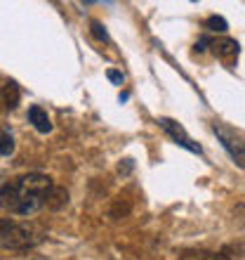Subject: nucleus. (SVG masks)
Returning <instances> with one entry per match:
<instances>
[{"instance_id":"1","label":"nucleus","mask_w":245,"mask_h":260,"mask_svg":"<svg viewBox=\"0 0 245 260\" xmlns=\"http://www.w3.org/2000/svg\"><path fill=\"white\" fill-rule=\"evenodd\" d=\"M52 187H55L52 180L43 173L21 175V178L0 187V208L17 213V215H33L35 211H40L45 206Z\"/></svg>"},{"instance_id":"2","label":"nucleus","mask_w":245,"mask_h":260,"mask_svg":"<svg viewBox=\"0 0 245 260\" xmlns=\"http://www.w3.org/2000/svg\"><path fill=\"white\" fill-rule=\"evenodd\" d=\"M38 234H35V227L33 225H19V222H14L12 232L7 234V239L0 244V246L5 248H14V251H24V248H31L38 244Z\"/></svg>"},{"instance_id":"3","label":"nucleus","mask_w":245,"mask_h":260,"mask_svg":"<svg viewBox=\"0 0 245 260\" xmlns=\"http://www.w3.org/2000/svg\"><path fill=\"white\" fill-rule=\"evenodd\" d=\"M215 133L222 140L224 149L231 154V158L238 166H243V137L236 133L233 128H226V125H215Z\"/></svg>"},{"instance_id":"4","label":"nucleus","mask_w":245,"mask_h":260,"mask_svg":"<svg viewBox=\"0 0 245 260\" xmlns=\"http://www.w3.org/2000/svg\"><path fill=\"white\" fill-rule=\"evenodd\" d=\"M158 123L163 125V130H165V133H168V135H170L177 144L186 147V149L193 151V154H200V144L193 142V140H191V137L186 135V130H184L182 125L177 123V121H172V118H158Z\"/></svg>"},{"instance_id":"5","label":"nucleus","mask_w":245,"mask_h":260,"mask_svg":"<svg viewBox=\"0 0 245 260\" xmlns=\"http://www.w3.org/2000/svg\"><path fill=\"white\" fill-rule=\"evenodd\" d=\"M210 45L215 50V55L224 62H233L238 57V43L233 38H217V41H210Z\"/></svg>"},{"instance_id":"6","label":"nucleus","mask_w":245,"mask_h":260,"mask_svg":"<svg viewBox=\"0 0 245 260\" xmlns=\"http://www.w3.org/2000/svg\"><path fill=\"white\" fill-rule=\"evenodd\" d=\"M28 121L33 123V128L38 133H50L52 130V121H50L48 111L43 109V107H31L28 109Z\"/></svg>"},{"instance_id":"7","label":"nucleus","mask_w":245,"mask_h":260,"mask_svg":"<svg viewBox=\"0 0 245 260\" xmlns=\"http://www.w3.org/2000/svg\"><path fill=\"white\" fill-rule=\"evenodd\" d=\"M19 88H17V83H7L5 88H3V92H0V107H5L7 111H14L17 107H19Z\"/></svg>"},{"instance_id":"8","label":"nucleus","mask_w":245,"mask_h":260,"mask_svg":"<svg viewBox=\"0 0 245 260\" xmlns=\"http://www.w3.org/2000/svg\"><path fill=\"white\" fill-rule=\"evenodd\" d=\"M66 201H68V192H66V189H61V187H52V189H50V194H48L45 206H48V208H52V211H59Z\"/></svg>"},{"instance_id":"9","label":"nucleus","mask_w":245,"mask_h":260,"mask_svg":"<svg viewBox=\"0 0 245 260\" xmlns=\"http://www.w3.org/2000/svg\"><path fill=\"white\" fill-rule=\"evenodd\" d=\"M0 154H3V156L14 154V137L10 135L5 128H0Z\"/></svg>"},{"instance_id":"10","label":"nucleus","mask_w":245,"mask_h":260,"mask_svg":"<svg viewBox=\"0 0 245 260\" xmlns=\"http://www.w3.org/2000/svg\"><path fill=\"white\" fill-rule=\"evenodd\" d=\"M208 28H210V31H219V34H222V31H226V21L222 19V17H210V19H208Z\"/></svg>"},{"instance_id":"11","label":"nucleus","mask_w":245,"mask_h":260,"mask_svg":"<svg viewBox=\"0 0 245 260\" xmlns=\"http://www.w3.org/2000/svg\"><path fill=\"white\" fill-rule=\"evenodd\" d=\"M12 227H14V220H0V244L7 239V234L12 232Z\"/></svg>"},{"instance_id":"12","label":"nucleus","mask_w":245,"mask_h":260,"mask_svg":"<svg viewBox=\"0 0 245 260\" xmlns=\"http://www.w3.org/2000/svg\"><path fill=\"white\" fill-rule=\"evenodd\" d=\"M92 34H95V38H99V41H109V36H106V31H104V26L99 21H92Z\"/></svg>"},{"instance_id":"13","label":"nucleus","mask_w":245,"mask_h":260,"mask_svg":"<svg viewBox=\"0 0 245 260\" xmlns=\"http://www.w3.org/2000/svg\"><path fill=\"white\" fill-rule=\"evenodd\" d=\"M109 78L113 83H123V74H118V71H109Z\"/></svg>"}]
</instances>
